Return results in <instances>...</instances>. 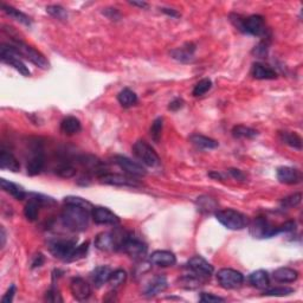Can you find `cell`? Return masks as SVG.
Segmentation results:
<instances>
[{"label":"cell","instance_id":"6da1fadb","mask_svg":"<svg viewBox=\"0 0 303 303\" xmlns=\"http://www.w3.org/2000/svg\"><path fill=\"white\" fill-rule=\"evenodd\" d=\"M90 218H92V211L70 204H66L60 214V221L63 225L75 232H82L88 229Z\"/></svg>","mask_w":303,"mask_h":303},{"label":"cell","instance_id":"7a4b0ae2","mask_svg":"<svg viewBox=\"0 0 303 303\" xmlns=\"http://www.w3.org/2000/svg\"><path fill=\"white\" fill-rule=\"evenodd\" d=\"M230 18L234 26L243 34L262 37V36H265L266 31H268L264 18L259 14H254L248 18L240 17L239 14H231Z\"/></svg>","mask_w":303,"mask_h":303},{"label":"cell","instance_id":"3957f363","mask_svg":"<svg viewBox=\"0 0 303 303\" xmlns=\"http://www.w3.org/2000/svg\"><path fill=\"white\" fill-rule=\"evenodd\" d=\"M128 232L122 230L111 231V232H102L97 234L95 239V247L102 251H116L122 248V244L128 237Z\"/></svg>","mask_w":303,"mask_h":303},{"label":"cell","instance_id":"277c9868","mask_svg":"<svg viewBox=\"0 0 303 303\" xmlns=\"http://www.w3.org/2000/svg\"><path fill=\"white\" fill-rule=\"evenodd\" d=\"M216 218L229 230H243L249 226V218L244 214L239 211L232 210V208H226V210H221L216 212Z\"/></svg>","mask_w":303,"mask_h":303},{"label":"cell","instance_id":"5b68a950","mask_svg":"<svg viewBox=\"0 0 303 303\" xmlns=\"http://www.w3.org/2000/svg\"><path fill=\"white\" fill-rule=\"evenodd\" d=\"M14 48V50L18 52V55L24 57L27 60H30L31 63H34L36 67H38L39 69L46 70L49 69L50 63L49 60L45 58V56L43 55L42 52H39L38 50L32 48L31 45L26 44V43L18 41V39H13L12 44H11Z\"/></svg>","mask_w":303,"mask_h":303},{"label":"cell","instance_id":"8992f818","mask_svg":"<svg viewBox=\"0 0 303 303\" xmlns=\"http://www.w3.org/2000/svg\"><path fill=\"white\" fill-rule=\"evenodd\" d=\"M0 57L4 63L9 64L13 69H16L18 73L21 74L25 77H30L31 71L28 68L25 66V63L19 58V55L14 50V48L11 44H3L0 48Z\"/></svg>","mask_w":303,"mask_h":303},{"label":"cell","instance_id":"52a82bcc","mask_svg":"<svg viewBox=\"0 0 303 303\" xmlns=\"http://www.w3.org/2000/svg\"><path fill=\"white\" fill-rule=\"evenodd\" d=\"M133 153L138 158V160L141 162V165L148 166V167H155V166L160 165V158H159L157 152L143 140H139V141L134 143Z\"/></svg>","mask_w":303,"mask_h":303},{"label":"cell","instance_id":"ba28073f","mask_svg":"<svg viewBox=\"0 0 303 303\" xmlns=\"http://www.w3.org/2000/svg\"><path fill=\"white\" fill-rule=\"evenodd\" d=\"M217 281L224 289H237L244 282V276L234 269L224 268L217 272Z\"/></svg>","mask_w":303,"mask_h":303},{"label":"cell","instance_id":"9c48e42d","mask_svg":"<svg viewBox=\"0 0 303 303\" xmlns=\"http://www.w3.org/2000/svg\"><path fill=\"white\" fill-rule=\"evenodd\" d=\"M99 180L101 184H104V185L117 187H133V189H135V187H141L142 185L134 176L117 174V173H104V174L99 176Z\"/></svg>","mask_w":303,"mask_h":303},{"label":"cell","instance_id":"30bf717a","mask_svg":"<svg viewBox=\"0 0 303 303\" xmlns=\"http://www.w3.org/2000/svg\"><path fill=\"white\" fill-rule=\"evenodd\" d=\"M121 250L126 252L133 259H143L147 255V251H148V247H147L145 241H142L136 237H133L129 233L124 244H122Z\"/></svg>","mask_w":303,"mask_h":303},{"label":"cell","instance_id":"8fae6325","mask_svg":"<svg viewBox=\"0 0 303 303\" xmlns=\"http://www.w3.org/2000/svg\"><path fill=\"white\" fill-rule=\"evenodd\" d=\"M250 226V233L255 238H271L276 234H279L277 226H274L263 217H257L251 223H249Z\"/></svg>","mask_w":303,"mask_h":303},{"label":"cell","instance_id":"7c38bea8","mask_svg":"<svg viewBox=\"0 0 303 303\" xmlns=\"http://www.w3.org/2000/svg\"><path fill=\"white\" fill-rule=\"evenodd\" d=\"M75 248V239H64V238H59V239H53L49 243L50 252H51L56 258L62 259L64 262L68 261V258L70 257L71 252L74 251Z\"/></svg>","mask_w":303,"mask_h":303},{"label":"cell","instance_id":"4fadbf2b","mask_svg":"<svg viewBox=\"0 0 303 303\" xmlns=\"http://www.w3.org/2000/svg\"><path fill=\"white\" fill-rule=\"evenodd\" d=\"M114 162L122 169V171H125L128 175L134 176V178H136V176L141 178V176H145L147 174L146 169L142 167L141 164L133 161L132 159L124 157V155H115Z\"/></svg>","mask_w":303,"mask_h":303},{"label":"cell","instance_id":"5bb4252c","mask_svg":"<svg viewBox=\"0 0 303 303\" xmlns=\"http://www.w3.org/2000/svg\"><path fill=\"white\" fill-rule=\"evenodd\" d=\"M92 218L93 221L99 225H113L116 226L120 224V218L118 216L110 211L108 207L103 206H95L92 210Z\"/></svg>","mask_w":303,"mask_h":303},{"label":"cell","instance_id":"9a60e30c","mask_svg":"<svg viewBox=\"0 0 303 303\" xmlns=\"http://www.w3.org/2000/svg\"><path fill=\"white\" fill-rule=\"evenodd\" d=\"M187 268L192 270V272L203 277V279L211 277L215 270L214 266H212L206 259L201 257V256H194V257L190 258V261L187 262Z\"/></svg>","mask_w":303,"mask_h":303},{"label":"cell","instance_id":"2e32d148","mask_svg":"<svg viewBox=\"0 0 303 303\" xmlns=\"http://www.w3.org/2000/svg\"><path fill=\"white\" fill-rule=\"evenodd\" d=\"M34 153L30 157V159L27 160V165H26V172L28 175L34 176L39 174L43 171L45 165V157L44 153H43L42 147H39L38 145L34 148Z\"/></svg>","mask_w":303,"mask_h":303},{"label":"cell","instance_id":"e0dca14e","mask_svg":"<svg viewBox=\"0 0 303 303\" xmlns=\"http://www.w3.org/2000/svg\"><path fill=\"white\" fill-rule=\"evenodd\" d=\"M77 160L86 171L96 174L97 178L104 174V173H107L106 164L103 161H101L99 158L94 157V155H81V157L77 158Z\"/></svg>","mask_w":303,"mask_h":303},{"label":"cell","instance_id":"ac0fdd59","mask_svg":"<svg viewBox=\"0 0 303 303\" xmlns=\"http://www.w3.org/2000/svg\"><path fill=\"white\" fill-rule=\"evenodd\" d=\"M70 290L73 296L77 301H85L88 300L92 295V288L90 284L85 280L81 277H75L70 282Z\"/></svg>","mask_w":303,"mask_h":303},{"label":"cell","instance_id":"d6986e66","mask_svg":"<svg viewBox=\"0 0 303 303\" xmlns=\"http://www.w3.org/2000/svg\"><path fill=\"white\" fill-rule=\"evenodd\" d=\"M148 261L150 264L161 266V268H167L173 266L176 263V257L173 252L168 250H157L152 252Z\"/></svg>","mask_w":303,"mask_h":303},{"label":"cell","instance_id":"ffe728a7","mask_svg":"<svg viewBox=\"0 0 303 303\" xmlns=\"http://www.w3.org/2000/svg\"><path fill=\"white\" fill-rule=\"evenodd\" d=\"M277 179L280 183L286 184V185H296V184L301 183L302 175L298 169L289 167V166H283L277 169Z\"/></svg>","mask_w":303,"mask_h":303},{"label":"cell","instance_id":"44dd1931","mask_svg":"<svg viewBox=\"0 0 303 303\" xmlns=\"http://www.w3.org/2000/svg\"><path fill=\"white\" fill-rule=\"evenodd\" d=\"M194 51H196V45L192 43H187L181 48L173 49L171 51L172 58L181 63H191L194 58Z\"/></svg>","mask_w":303,"mask_h":303},{"label":"cell","instance_id":"7402d4cb","mask_svg":"<svg viewBox=\"0 0 303 303\" xmlns=\"http://www.w3.org/2000/svg\"><path fill=\"white\" fill-rule=\"evenodd\" d=\"M168 287L167 279L162 275H158L152 279L150 282L147 284L145 289V296L147 297H154L159 295L162 291L166 290V288Z\"/></svg>","mask_w":303,"mask_h":303},{"label":"cell","instance_id":"603a6c76","mask_svg":"<svg viewBox=\"0 0 303 303\" xmlns=\"http://www.w3.org/2000/svg\"><path fill=\"white\" fill-rule=\"evenodd\" d=\"M272 277L280 283H293L298 279V272L295 269L283 266V268L276 269L272 274Z\"/></svg>","mask_w":303,"mask_h":303},{"label":"cell","instance_id":"cb8c5ba5","mask_svg":"<svg viewBox=\"0 0 303 303\" xmlns=\"http://www.w3.org/2000/svg\"><path fill=\"white\" fill-rule=\"evenodd\" d=\"M251 75L256 79H275L277 78V73L272 68L265 66L263 63H255L252 66Z\"/></svg>","mask_w":303,"mask_h":303},{"label":"cell","instance_id":"d4e9b609","mask_svg":"<svg viewBox=\"0 0 303 303\" xmlns=\"http://www.w3.org/2000/svg\"><path fill=\"white\" fill-rule=\"evenodd\" d=\"M0 168L7 169L11 172H19L20 164L11 152L2 150V153H0Z\"/></svg>","mask_w":303,"mask_h":303},{"label":"cell","instance_id":"484cf974","mask_svg":"<svg viewBox=\"0 0 303 303\" xmlns=\"http://www.w3.org/2000/svg\"><path fill=\"white\" fill-rule=\"evenodd\" d=\"M110 274H111V269L109 268V266L100 265L93 270L92 274H90V276H92L93 283L95 284V287L101 288L103 284L108 283V280H109Z\"/></svg>","mask_w":303,"mask_h":303},{"label":"cell","instance_id":"4316f807","mask_svg":"<svg viewBox=\"0 0 303 303\" xmlns=\"http://www.w3.org/2000/svg\"><path fill=\"white\" fill-rule=\"evenodd\" d=\"M30 199H28L24 207V216L28 222H35L37 221L39 216V210H41L43 205L39 203V200L35 196H32V194H30Z\"/></svg>","mask_w":303,"mask_h":303},{"label":"cell","instance_id":"83f0119b","mask_svg":"<svg viewBox=\"0 0 303 303\" xmlns=\"http://www.w3.org/2000/svg\"><path fill=\"white\" fill-rule=\"evenodd\" d=\"M269 274L265 270H256L249 276V283L257 289H265L269 287Z\"/></svg>","mask_w":303,"mask_h":303},{"label":"cell","instance_id":"f1b7e54d","mask_svg":"<svg viewBox=\"0 0 303 303\" xmlns=\"http://www.w3.org/2000/svg\"><path fill=\"white\" fill-rule=\"evenodd\" d=\"M0 186H2V189L5 191V192L10 193L11 196L17 200H23L27 196V193L25 192L23 187H20L19 185H17V184L12 181H9V180L6 179L0 180Z\"/></svg>","mask_w":303,"mask_h":303},{"label":"cell","instance_id":"f546056e","mask_svg":"<svg viewBox=\"0 0 303 303\" xmlns=\"http://www.w3.org/2000/svg\"><path fill=\"white\" fill-rule=\"evenodd\" d=\"M190 141L200 149H215L219 146L217 140L208 138L201 134H193L190 136Z\"/></svg>","mask_w":303,"mask_h":303},{"label":"cell","instance_id":"4dcf8cb0","mask_svg":"<svg viewBox=\"0 0 303 303\" xmlns=\"http://www.w3.org/2000/svg\"><path fill=\"white\" fill-rule=\"evenodd\" d=\"M60 131L67 135L78 134L82 131L81 121L75 116H68L60 122Z\"/></svg>","mask_w":303,"mask_h":303},{"label":"cell","instance_id":"1f68e13d","mask_svg":"<svg viewBox=\"0 0 303 303\" xmlns=\"http://www.w3.org/2000/svg\"><path fill=\"white\" fill-rule=\"evenodd\" d=\"M2 10L7 14V16H10L11 18H12V19L19 21V23L26 25V26H31V24H32L31 18L26 16L25 13L21 12V11L14 9L13 6L6 5L5 3H2Z\"/></svg>","mask_w":303,"mask_h":303},{"label":"cell","instance_id":"d6a6232c","mask_svg":"<svg viewBox=\"0 0 303 303\" xmlns=\"http://www.w3.org/2000/svg\"><path fill=\"white\" fill-rule=\"evenodd\" d=\"M280 139L283 143H286L291 148L301 150L302 149V139L301 136L295 132H281Z\"/></svg>","mask_w":303,"mask_h":303},{"label":"cell","instance_id":"836d02e7","mask_svg":"<svg viewBox=\"0 0 303 303\" xmlns=\"http://www.w3.org/2000/svg\"><path fill=\"white\" fill-rule=\"evenodd\" d=\"M117 101L124 108H131L138 103V96L133 90L125 88L118 93Z\"/></svg>","mask_w":303,"mask_h":303},{"label":"cell","instance_id":"e575fe53","mask_svg":"<svg viewBox=\"0 0 303 303\" xmlns=\"http://www.w3.org/2000/svg\"><path fill=\"white\" fill-rule=\"evenodd\" d=\"M196 204H197L198 211L201 212V214H212V212L218 208V204L216 203V200L207 196L198 198Z\"/></svg>","mask_w":303,"mask_h":303},{"label":"cell","instance_id":"d590c367","mask_svg":"<svg viewBox=\"0 0 303 303\" xmlns=\"http://www.w3.org/2000/svg\"><path fill=\"white\" fill-rule=\"evenodd\" d=\"M232 135L237 139H254L258 135V132L247 126H236L232 129Z\"/></svg>","mask_w":303,"mask_h":303},{"label":"cell","instance_id":"8d00e7d4","mask_svg":"<svg viewBox=\"0 0 303 303\" xmlns=\"http://www.w3.org/2000/svg\"><path fill=\"white\" fill-rule=\"evenodd\" d=\"M180 283L181 287L186 288V289H194V288L199 287L203 283V277H200L197 274H192V275H186L180 279Z\"/></svg>","mask_w":303,"mask_h":303},{"label":"cell","instance_id":"74e56055","mask_svg":"<svg viewBox=\"0 0 303 303\" xmlns=\"http://www.w3.org/2000/svg\"><path fill=\"white\" fill-rule=\"evenodd\" d=\"M295 293V289L289 287H275V288H265L264 293L263 295L264 296H276V297H283L288 296V295H291Z\"/></svg>","mask_w":303,"mask_h":303},{"label":"cell","instance_id":"f35d334b","mask_svg":"<svg viewBox=\"0 0 303 303\" xmlns=\"http://www.w3.org/2000/svg\"><path fill=\"white\" fill-rule=\"evenodd\" d=\"M55 173L60 178H73V176L76 174V168L74 167L70 162H63L57 166L55 168Z\"/></svg>","mask_w":303,"mask_h":303},{"label":"cell","instance_id":"ab89813d","mask_svg":"<svg viewBox=\"0 0 303 303\" xmlns=\"http://www.w3.org/2000/svg\"><path fill=\"white\" fill-rule=\"evenodd\" d=\"M126 280H127V272L122 269H117L115 270V271H111L109 280H108V283H109L111 287L116 288L120 287L121 284H124Z\"/></svg>","mask_w":303,"mask_h":303},{"label":"cell","instance_id":"60d3db41","mask_svg":"<svg viewBox=\"0 0 303 303\" xmlns=\"http://www.w3.org/2000/svg\"><path fill=\"white\" fill-rule=\"evenodd\" d=\"M88 250H89V241H84V243H82L81 245H78V247H76L74 249V251L71 252L70 257L68 258L67 262H74V261H78V259L84 258L86 254H88Z\"/></svg>","mask_w":303,"mask_h":303},{"label":"cell","instance_id":"b9f144b4","mask_svg":"<svg viewBox=\"0 0 303 303\" xmlns=\"http://www.w3.org/2000/svg\"><path fill=\"white\" fill-rule=\"evenodd\" d=\"M211 88H212V81H211V79L210 78H204V79H201V81L198 82L196 85H194L192 94H193V96H196V97L203 96Z\"/></svg>","mask_w":303,"mask_h":303},{"label":"cell","instance_id":"7bdbcfd3","mask_svg":"<svg viewBox=\"0 0 303 303\" xmlns=\"http://www.w3.org/2000/svg\"><path fill=\"white\" fill-rule=\"evenodd\" d=\"M46 12L56 19L66 21L68 19V11L59 5H50L46 7Z\"/></svg>","mask_w":303,"mask_h":303},{"label":"cell","instance_id":"ee69618b","mask_svg":"<svg viewBox=\"0 0 303 303\" xmlns=\"http://www.w3.org/2000/svg\"><path fill=\"white\" fill-rule=\"evenodd\" d=\"M162 128H164V118L158 117L157 120H154L153 124H152V127H150V131H149L150 138L153 139L154 142L160 141Z\"/></svg>","mask_w":303,"mask_h":303},{"label":"cell","instance_id":"f6af8a7d","mask_svg":"<svg viewBox=\"0 0 303 303\" xmlns=\"http://www.w3.org/2000/svg\"><path fill=\"white\" fill-rule=\"evenodd\" d=\"M301 201H302V194L300 192L294 193V194H291V196L283 198L282 201H281V206L284 208L296 207L301 204Z\"/></svg>","mask_w":303,"mask_h":303},{"label":"cell","instance_id":"bcb514c9","mask_svg":"<svg viewBox=\"0 0 303 303\" xmlns=\"http://www.w3.org/2000/svg\"><path fill=\"white\" fill-rule=\"evenodd\" d=\"M64 204L76 205V206L84 207V208H86V210H90V211H92L94 208L93 204L90 203V201L83 199V198H81V197H74V196L66 197V198H64Z\"/></svg>","mask_w":303,"mask_h":303},{"label":"cell","instance_id":"7dc6e473","mask_svg":"<svg viewBox=\"0 0 303 303\" xmlns=\"http://www.w3.org/2000/svg\"><path fill=\"white\" fill-rule=\"evenodd\" d=\"M268 50H269V43L266 41H263L259 43L258 45H256L254 50H252V53L256 57H258V58H264L266 56V53H268Z\"/></svg>","mask_w":303,"mask_h":303},{"label":"cell","instance_id":"c3c4849f","mask_svg":"<svg viewBox=\"0 0 303 303\" xmlns=\"http://www.w3.org/2000/svg\"><path fill=\"white\" fill-rule=\"evenodd\" d=\"M200 302H204V303H216V302H225V300L223 297H219V296H216L214 294H210V293H203L201 294V296L199 298Z\"/></svg>","mask_w":303,"mask_h":303},{"label":"cell","instance_id":"681fc988","mask_svg":"<svg viewBox=\"0 0 303 303\" xmlns=\"http://www.w3.org/2000/svg\"><path fill=\"white\" fill-rule=\"evenodd\" d=\"M45 301H49V302H63V298L60 297V294L59 291L55 289V288H52V289H50L48 293L45 295Z\"/></svg>","mask_w":303,"mask_h":303},{"label":"cell","instance_id":"f907efd6","mask_svg":"<svg viewBox=\"0 0 303 303\" xmlns=\"http://www.w3.org/2000/svg\"><path fill=\"white\" fill-rule=\"evenodd\" d=\"M16 291H17V288H16V286H14V284H12V286L9 288V290L6 291V294L3 296L2 303H11V302H12L14 295H16Z\"/></svg>","mask_w":303,"mask_h":303},{"label":"cell","instance_id":"816d5d0a","mask_svg":"<svg viewBox=\"0 0 303 303\" xmlns=\"http://www.w3.org/2000/svg\"><path fill=\"white\" fill-rule=\"evenodd\" d=\"M277 229H279V233L281 232H293L296 229V223L293 222V221H289V222H286L284 224L277 226Z\"/></svg>","mask_w":303,"mask_h":303},{"label":"cell","instance_id":"f5cc1de1","mask_svg":"<svg viewBox=\"0 0 303 303\" xmlns=\"http://www.w3.org/2000/svg\"><path fill=\"white\" fill-rule=\"evenodd\" d=\"M183 107H184V101L181 99H174L171 103H169L168 109L172 111H176V110L181 109Z\"/></svg>","mask_w":303,"mask_h":303},{"label":"cell","instance_id":"db71d44e","mask_svg":"<svg viewBox=\"0 0 303 303\" xmlns=\"http://www.w3.org/2000/svg\"><path fill=\"white\" fill-rule=\"evenodd\" d=\"M229 173L231 174V176L234 179L239 180V181H243V180H245V175L244 173L239 171V169H236V168H230L229 169Z\"/></svg>","mask_w":303,"mask_h":303},{"label":"cell","instance_id":"11a10c76","mask_svg":"<svg viewBox=\"0 0 303 303\" xmlns=\"http://www.w3.org/2000/svg\"><path fill=\"white\" fill-rule=\"evenodd\" d=\"M43 263H44V256H43L42 254L36 255L34 261H32V269L39 268V266H41Z\"/></svg>","mask_w":303,"mask_h":303},{"label":"cell","instance_id":"9f6ffc18","mask_svg":"<svg viewBox=\"0 0 303 303\" xmlns=\"http://www.w3.org/2000/svg\"><path fill=\"white\" fill-rule=\"evenodd\" d=\"M161 11L164 13H166L167 14V16H171V17H174V18H176V17H179V13L176 12V11H174V10H172V9H161Z\"/></svg>","mask_w":303,"mask_h":303},{"label":"cell","instance_id":"6f0895ef","mask_svg":"<svg viewBox=\"0 0 303 303\" xmlns=\"http://www.w3.org/2000/svg\"><path fill=\"white\" fill-rule=\"evenodd\" d=\"M0 238H2V243H0V247L4 248V245H5V241H6V232H5V229L2 226V229H0Z\"/></svg>","mask_w":303,"mask_h":303},{"label":"cell","instance_id":"680465c9","mask_svg":"<svg viewBox=\"0 0 303 303\" xmlns=\"http://www.w3.org/2000/svg\"><path fill=\"white\" fill-rule=\"evenodd\" d=\"M131 5L139 6V7H141V9H147V7H148V4L145 2H131Z\"/></svg>","mask_w":303,"mask_h":303},{"label":"cell","instance_id":"91938a15","mask_svg":"<svg viewBox=\"0 0 303 303\" xmlns=\"http://www.w3.org/2000/svg\"><path fill=\"white\" fill-rule=\"evenodd\" d=\"M210 176H216L217 179H222V175L219 173H210Z\"/></svg>","mask_w":303,"mask_h":303}]
</instances>
